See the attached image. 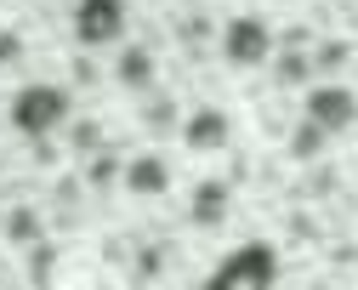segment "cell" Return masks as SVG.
I'll list each match as a JSON object with an SVG mask.
<instances>
[{
    "instance_id": "obj_1",
    "label": "cell",
    "mask_w": 358,
    "mask_h": 290,
    "mask_svg": "<svg viewBox=\"0 0 358 290\" xmlns=\"http://www.w3.org/2000/svg\"><path fill=\"white\" fill-rule=\"evenodd\" d=\"M279 279V251L273 245H239V251H228L216 262V273H210V290H267Z\"/></svg>"
},
{
    "instance_id": "obj_2",
    "label": "cell",
    "mask_w": 358,
    "mask_h": 290,
    "mask_svg": "<svg viewBox=\"0 0 358 290\" xmlns=\"http://www.w3.org/2000/svg\"><path fill=\"white\" fill-rule=\"evenodd\" d=\"M69 120V91L63 85H23L17 97H12V125L23 131V137H46V131H57Z\"/></svg>"
},
{
    "instance_id": "obj_3",
    "label": "cell",
    "mask_w": 358,
    "mask_h": 290,
    "mask_svg": "<svg viewBox=\"0 0 358 290\" xmlns=\"http://www.w3.org/2000/svg\"><path fill=\"white\" fill-rule=\"evenodd\" d=\"M125 34V0H80L74 6V40L85 52H103Z\"/></svg>"
},
{
    "instance_id": "obj_4",
    "label": "cell",
    "mask_w": 358,
    "mask_h": 290,
    "mask_svg": "<svg viewBox=\"0 0 358 290\" xmlns=\"http://www.w3.org/2000/svg\"><path fill=\"white\" fill-rule=\"evenodd\" d=\"M267 52H273V29L262 18H234L222 29V57L234 69H256V63H267Z\"/></svg>"
},
{
    "instance_id": "obj_5",
    "label": "cell",
    "mask_w": 358,
    "mask_h": 290,
    "mask_svg": "<svg viewBox=\"0 0 358 290\" xmlns=\"http://www.w3.org/2000/svg\"><path fill=\"white\" fill-rule=\"evenodd\" d=\"M307 120L319 131H347L358 120V97L347 85H313L307 91Z\"/></svg>"
},
{
    "instance_id": "obj_6",
    "label": "cell",
    "mask_w": 358,
    "mask_h": 290,
    "mask_svg": "<svg viewBox=\"0 0 358 290\" xmlns=\"http://www.w3.org/2000/svg\"><path fill=\"white\" fill-rule=\"evenodd\" d=\"M182 142H188L194 154H216V149H228V114H222V109H199V114H188Z\"/></svg>"
},
{
    "instance_id": "obj_7",
    "label": "cell",
    "mask_w": 358,
    "mask_h": 290,
    "mask_svg": "<svg viewBox=\"0 0 358 290\" xmlns=\"http://www.w3.org/2000/svg\"><path fill=\"white\" fill-rule=\"evenodd\" d=\"M125 188H131V193H143V200H148V193H165V188H171V165H165L159 154L131 160V165H125Z\"/></svg>"
},
{
    "instance_id": "obj_8",
    "label": "cell",
    "mask_w": 358,
    "mask_h": 290,
    "mask_svg": "<svg viewBox=\"0 0 358 290\" xmlns=\"http://www.w3.org/2000/svg\"><path fill=\"white\" fill-rule=\"evenodd\" d=\"M194 222L199 228H222V222H228V182H199L194 188Z\"/></svg>"
},
{
    "instance_id": "obj_9",
    "label": "cell",
    "mask_w": 358,
    "mask_h": 290,
    "mask_svg": "<svg viewBox=\"0 0 358 290\" xmlns=\"http://www.w3.org/2000/svg\"><path fill=\"white\" fill-rule=\"evenodd\" d=\"M120 80H125V85H148V80H154V57L143 52V46H131V52L120 57Z\"/></svg>"
},
{
    "instance_id": "obj_10",
    "label": "cell",
    "mask_w": 358,
    "mask_h": 290,
    "mask_svg": "<svg viewBox=\"0 0 358 290\" xmlns=\"http://www.w3.org/2000/svg\"><path fill=\"white\" fill-rule=\"evenodd\" d=\"M324 137H330V131H319V125L307 120V125H301V137H296V154H301V160H307V154H319V142H324Z\"/></svg>"
},
{
    "instance_id": "obj_11",
    "label": "cell",
    "mask_w": 358,
    "mask_h": 290,
    "mask_svg": "<svg viewBox=\"0 0 358 290\" xmlns=\"http://www.w3.org/2000/svg\"><path fill=\"white\" fill-rule=\"evenodd\" d=\"M114 177H125V171H120V160H108V154H103V160H92V188H108Z\"/></svg>"
},
{
    "instance_id": "obj_12",
    "label": "cell",
    "mask_w": 358,
    "mask_h": 290,
    "mask_svg": "<svg viewBox=\"0 0 358 290\" xmlns=\"http://www.w3.org/2000/svg\"><path fill=\"white\" fill-rule=\"evenodd\" d=\"M6 233L17 239V245H23V239H34V216H29V211H17V216L6 222Z\"/></svg>"
},
{
    "instance_id": "obj_13",
    "label": "cell",
    "mask_w": 358,
    "mask_h": 290,
    "mask_svg": "<svg viewBox=\"0 0 358 290\" xmlns=\"http://www.w3.org/2000/svg\"><path fill=\"white\" fill-rule=\"evenodd\" d=\"M46 273H52V245H40L34 251V279H46Z\"/></svg>"
},
{
    "instance_id": "obj_14",
    "label": "cell",
    "mask_w": 358,
    "mask_h": 290,
    "mask_svg": "<svg viewBox=\"0 0 358 290\" xmlns=\"http://www.w3.org/2000/svg\"><path fill=\"white\" fill-rule=\"evenodd\" d=\"M279 74H285V80H301V74H307V63H301V57H285V69H279Z\"/></svg>"
},
{
    "instance_id": "obj_15",
    "label": "cell",
    "mask_w": 358,
    "mask_h": 290,
    "mask_svg": "<svg viewBox=\"0 0 358 290\" xmlns=\"http://www.w3.org/2000/svg\"><path fill=\"white\" fill-rule=\"evenodd\" d=\"M6 57H17V40H12V34H0V63H6Z\"/></svg>"
}]
</instances>
